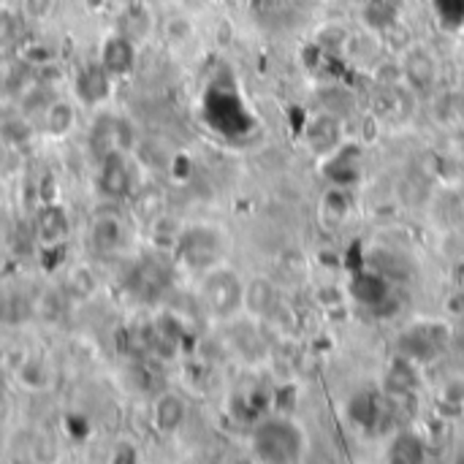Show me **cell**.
<instances>
[{"mask_svg": "<svg viewBox=\"0 0 464 464\" xmlns=\"http://www.w3.org/2000/svg\"><path fill=\"white\" fill-rule=\"evenodd\" d=\"M307 445V432L288 416L263 418L250 434V453L258 461H299Z\"/></svg>", "mask_w": 464, "mask_h": 464, "instance_id": "6da1fadb", "label": "cell"}, {"mask_svg": "<svg viewBox=\"0 0 464 464\" xmlns=\"http://www.w3.org/2000/svg\"><path fill=\"white\" fill-rule=\"evenodd\" d=\"M199 296H202L204 310L212 318L231 321L234 315H239L245 310V280L231 266L218 263L204 271Z\"/></svg>", "mask_w": 464, "mask_h": 464, "instance_id": "7a4b0ae2", "label": "cell"}, {"mask_svg": "<svg viewBox=\"0 0 464 464\" xmlns=\"http://www.w3.org/2000/svg\"><path fill=\"white\" fill-rule=\"evenodd\" d=\"M400 68H402V82L408 90L413 92H426L437 84L440 79V60L437 55L421 44V41H413L402 49L400 55Z\"/></svg>", "mask_w": 464, "mask_h": 464, "instance_id": "3957f363", "label": "cell"}, {"mask_svg": "<svg viewBox=\"0 0 464 464\" xmlns=\"http://www.w3.org/2000/svg\"><path fill=\"white\" fill-rule=\"evenodd\" d=\"M179 247H182V255L191 266L196 269H212L220 263V255H223V239L215 228H191L188 234H179Z\"/></svg>", "mask_w": 464, "mask_h": 464, "instance_id": "277c9868", "label": "cell"}, {"mask_svg": "<svg viewBox=\"0 0 464 464\" xmlns=\"http://www.w3.org/2000/svg\"><path fill=\"white\" fill-rule=\"evenodd\" d=\"M152 429L158 434H176L185 421H188V402H185L176 391H163L152 402Z\"/></svg>", "mask_w": 464, "mask_h": 464, "instance_id": "5b68a950", "label": "cell"}, {"mask_svg": "<svg viewBox=\"0 0 464 464\" xmlns=\"http://www.w3.org/2000/svg\"><path fill=\"white\" fill-rule=\"evenodd\" d=\"M99 63L104 65V71L109 76L128 73L133 68V63H136V47H133L131 36L112 33L109 39H104V44H101V60Z\"/></svg>", "mask_w": 464, "mask_h": 464, "instance_id": "8992f818", "label": "cell"}, {"mask_svg": "<svg viewBox=\"0 0 464 464\" xmlns=\"http://www.w3.org/2000/svg\"><path fill=\"white\" fill-rule=\"evenodd\" d=\"M339 139H342L339 120L334 115H326V112L315 115L310 120V125L305 128V144L315 155H331L339 147Z\"/></svg>", "mask_w": 464, "mask_h": 464, "instance_id": "52a82bcc", "label": "cell"}, {"mask_svg": "<svg viewBox=\"0 0 464 464\" xmlns=\"http://www.w3.org/2000/svg\"><path fill=\"white\" fill-rule=\"evenodd\" d=\"M109 79H112V76L104 71L101 63L92 65V68H87V71H82L79 79H76V96H79V101L87 104V107H99V104H104V101L109 99V90H112Z\"/></svg>", "mask_w": 464, "mask_h": 464, "instance_id": "ba28073f", "label": "cell"}, {"mask_svg": "<svg viewBox=\"0 0 464 464\" xmlns=\"http://www.w3.org/2000/svg\"><path fill=\"white\" fill-rule=\"evenodd\" d=\"M101 191L109 199H123V196L131 193V171H128V163L120 152H112V155L104 158Z\"/></svg>", "mask_w": 464, "mask_h": 464, "instance_id": "9c48e42d", "label": "cell"}, {"mask_svg": "<svg viewBox=\"0 0 464 464\" xmlns=\"http://www.w3.org/2000/svg\"><path fill=\"white\" fill-rule=\"evenodd\" d=\"M277 305V288L266 277H253L245 283V313H250L255 321L266 318Z\"/></svg>", "mask_w": 464, "mask_h": 464, "instance_id": "30bf717a", "label": "cell"}, {"mask_svg": "<svg viewBox=\"0 0 464 464\" xmlns=\"http://www.w3.org/2000/svg\"><path fill=\"white\" fill-rule=\"evenodd\" d=\"M386 459L389 461H402V464L424 461L426 459V445H424L421 434H416V432H397L386 445Z\"/></svg>", "mask_w": 464, "mask_h": 464, "instance_id": "8fae6325", "label": "cell"}, {"mask_svg": "<svg viewBox=\"0 0 464 464\" xmlns=\"http://www.w3.org/2000/svg\"><path fill=\"white\" fill-rule=\"evenodd\" d=\"M76 107L71 101H52L44 112V128L52 139H65L73 128H76Z\"/></svg>", "mask_w": 464, "mask_h": 464, "instance_id": "7c38bea8", "label": "cell"}, {"mask_svg": "<svg viewBox=\"0 0 464 464\" xmlns=\"http://www.w3.org/2000/svg\"><path fill=\"white\" fill-rule=\"evenodd\" d=\"M90 239H92V247H96V250H101V253H115V250L125 242L123 223H120L115 215H101V218H96V223H92Z\"/></svg>", "mask_w": 464, "mask_h": 464, "instance_id": "4fadbf2b", "label": "cell"}, {"mask_svg": "<svg viewBox=\"0 0 464 464\" xmlns=\"http://www.w3.org/2000/svg\"><path fill=\"white\" fill-rule=\"evenodd\" d=\"M71 234V223L63 207H44L39 212V236L49 245L65 242Z\"/></svg>", "mask_w": 464, "mask_h": 464, "instance_id": "5bb4252c", "label": "cell"}, {"mask_svg": "<svg viewBox=\"0 0 464 464\" xmlns=\"http://www.w3.org/2000/svg\"><path fill=\"white\" fill-rule=\"evenodd\" d=\"M350 207H353V199L345 188H331L323 202H321V215L326 223H334L339 226L348 215H350Z\"/></svg>", "mask_w": 464, "mask_h": 464, "instance_id": "9a60e30c", "label": "cell"}, {"mask_svg": "<svg viewBox=\"0 0 464 464\" xmlns=\"http://www.w3.org/2000/svg\"><path fill=\"white\" fill-rule=\"evenodd\" d=\"M416 383H418V375H416V366L408 364V361H397L391 369H389V375H386V389L389 394H410L416 391Z\"/></svg>", "mask_w": 464, "mask_h": 464, "instance_id": "2e32d148", "label": "cell"}, {"mask_svg": "<svg viewBox=\"0 0 464 464\" xmlns=\"http://www.w3.org/2000/svg\"><path fill=\"white\" fill-rule=\"evenodd\" d=\"M437 400L443 408H464V375H451L440 383L437 389Z\"/></svg>", "mask_w": 464, "mask_h": 464, "instance_id": "e0dca14e", "label": "cell"}, {"mask_svg": "<svg viewBox=\"0 0 464 464\" xmlns=\"http://www.w3.org/2000/svg\"><path fill=\"white\" fill-rule=\"evenodd\" d=\"M57 9V0H22V17L28 22H47Z\"/></svg>", "mask_w": 464, "mask_h": 464, "instance_id": "ac0fdd59", "label": "cell"}, {"mask_svg": "<svg viewBox=\"0 0 464 464\" xmlns=\"http://www.w3.org/2000/svg\"><path fill=\"white\" fill-rule=\"evenodd\" d=\"M375 82L383 84V87H400V84H405V82H402L400 60H397V63H378V68H375Z\"/></svg>", "mask_w": 464, "mask_h": 464, "instance_id": "d6986e66", "label": "cell"}, {"mask_svg": "<svg viewBox=\"0 0 464 464\" xmlns=\"http://www.w3.org/2000/svg\"><path fill=\"white\" fill-rule=\"evenodd\" d=\"M448 144H451V152H456L459 158H464V128H456V131L451 133Z\"/></svg>", "mask_w": 464, "mask_h": 464, "instance_id": "ffe728a7", "label": "cell"}, {"mask_svg": "<svg viewBox=\"0 0 464 464\" xmlns=\"http://www.w3.org/2000/svg\"><path fill=\"white\" fill-rule=\"evenodd\" d=\"M453 315H461L464 313V291H456L448 296V305H445Z\"/></svg>", "mask_w": 464, "mask_h": 464, "instance_id": "44dd1931", "label": "cell"}]
</instances>
